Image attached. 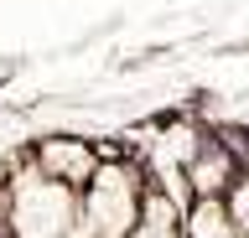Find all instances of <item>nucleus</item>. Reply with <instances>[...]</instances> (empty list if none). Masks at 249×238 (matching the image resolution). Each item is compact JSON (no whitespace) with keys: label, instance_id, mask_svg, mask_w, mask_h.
<instances>
[{"label":"nucleus","instance_id":"0eeeda50","mask_svg":"<svg viewBox=\"0 0 249 238\" xmlns=\"http://www.w3.org/2000/svg\"><path fill=\"white\" fill-rule=\"evenodd\" d=\"M223 212H229L233 233H239V238H249V171L229 187V197H223Z\"/></svg>","mask_w":249,"mask_h":238},{"label":"nucleus","instance_id":"20e7f679","mask_svg":"<svg viewBox=\"0 0 249 238\" xmlns=\"http://www.w3.org/2000/svg\"><path fill=\"white\" fill-rule=\"evenodd\" d=\"M31 166H36L47 181H57V187L83 191L89 176L99 171V150H93L89 140H78V135H52V140L31 145Z\"/></svg>","mask_w":249,"mask_h":238},{"label":"nucleus","instance_id":"39448f33","mask_svg":"<svg viewBox=\"0 0 249 238\" xmlns=\"http://www.w3.org/2000/svg\"><path fill=\"white\" fill-rule=\"evenodd\" d=\"M124 238H182V207L171 202L166 191L145 187L140 212H135V222H130V233H124Z\"/></svg>","mask_w":249,"mask_h":238},{"label":"nucleus","instance_id":"f257e3e1","mask_svg":"<svg viewBox=\"0 0 249 238\" xmlns=\"http://www.w3.org/2000/svg\"><path fill=\"white\" fill-rule=\"evenodd\" d=\"M145 171H140L130 156L99 160V171L89 176V187L78 191V228L73 238H124L130 222L140 212V197H145Z\"/></svg>","mask_w":249,"mask_h":238},{"label":"nucleus","instance_id":"423d86ee","mask_svg":"<svg viewBox=\"0 0 249 238\" xmlns=\"http://www.w3.org/2000/svg\"><path fill=\"white\" fill-rule=\"evenodd\" d=\"M182 238H239L218 197H192L182 212Z\"/></svg>","mask_w":249,"mask_h":238},{"label":"nucleus","instance_id":"f03ea898","mask_svg":"<svg viewBox=\"0 0 249 238\" xmlns=\"http://www.w3.org/2000/svg\"><path fill=\"white\" fill-rule=\"evenodd\" d=\"M0 218L16 238H73L78 228V191L47 181L36 166L0 187Z\"/></svg>","mask_w":249,"mask_h":238},{"label":"nucleus","instance_id":"7ed1b4c3","mask_svg":"<svg viewBox=\"0 0 249 238\" xmlns=\"http://www.w3.org/2000/svg\"><path fill=\"white\" fill-rule=\"evenodd\" d=\"M182 176H187V191L192 197H229V187L244 176V160L233 156V145H223V135L218 129H202L197 145L187 150L182 160Z\"/></svg>","mask_w":249,"mask_h":238},{"label":"nucleus","instance_id":"6e6552de","mask_svg":"<svg viewBox=\"0 0 249 238\" xmlns=\"http://www.w3.org/2000/svg\"><path fill=\"white\" fill-rule=\"evenodd\" d=\"M0 238H16V233H11V228H5V218H0Z\"/></svg>","mask_w":249,"mask_h":238}]
</instances>
